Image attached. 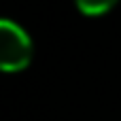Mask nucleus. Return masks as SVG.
Masks as SVG:
<instances>
[{"label":"nucleus","instance_id":"obj_2","mask_svg":"<svg viewBox=\"0 0 121 121\" xmlns=\"http://www.w3.org/2000/svg\"><path fill=\"white\" fill-rule=\"evenodd\" d=\"M119 0H74L77 9L87 15V17H100V15H106L111 9H115Z\"/></svg>","mask_w":121,"mask_h":121},{"label":"nucleus","instance_id":"obj_1","mask_svg":"<svg viewBox=\"0 0 121 121\" xmlns=\"http://www.w3.org/2000/svg\"><path fill=\"white\" fill-rule=\"evenodd\" d=\"M34 45L28 32L11 19L0 21V68L4 72H21L30 66Z\"/></svg>","mask_w":121,"mask_h":121}]
</instances>
